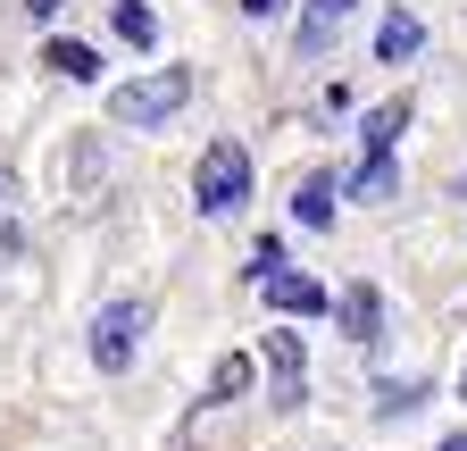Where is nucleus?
<instances>
[{
	"label": "nucleus",
	"mask_w": 467,
	"mask_h": 451,
	"mask_svg": "<svg viewBox=\"0 0 467 451\" xmlns=\"http://www.w3.org/2000/svg\"><path fill=\"white\" fill-rule=\"evenodd\" d=\"M184 100H192V76H184V68H159V76L117 84V92H109V118H117V126H167Z\"/></svg>",
	"instance_id": "obj_1"
},
{
	"label": "nucleus",
	"mask_w": 467,
	"mask_h": 451,
	"mask_svg": "<svg viewBox=\"0 0 467 451\" xmlns=\"http://www.w3.org/2000/svg\"><path fill=\"white\" fill-rule=\"evenodd\" d=\"M418 50H426V26L409 17V9H392V17L376 26V59H384V68H400V59H418Z\"/></svg>",
	"instance_id": "obj_5"
},
{
	"label": "nucleus",
	"mask_w": 467,
	"mask_h": 451,
	"mask_svg": "<svg viewBox=\"0 0 467 451\" xmlns=\"http://www.w3.org/2000/svg\"><path fill=\"white\" fill-rule=\"evenodd\" d=\"M26 9H34V17H58V9H67V0H26Z\"/></svg>",
	"instance_id": "obj_17"
},
{
	"label": "nucleus",
	"mask_w": 467,
	"mask_h": 451,
	"mask_svg": "<svg viewBox=\"0 0 467 451\" xmlns=\"http://www.w3.org/2000/svg\"><path fill=\"white\" fill-rule=\"evenodd\" d=\"M400 126H409V100H384V109H368V126H359L368 159H376V151H392V142H400Z\"/></svg>",
	"instance_id": "obj_12"
},
{
	"label": "nucleus",
	"mask_w": 467,
	"mask_h": 451,
	"mask_svg": "<svg viewBox=\"0 0 467 451\" xmlns=\"http://www.w3.org/2000/svg\"><path fill=\"white\" fill-rule=\"evenodd\" d=\"M434 451H467V435H451V443H434Z\"/></svg>",
	"instance_id": "obj_18"
},
{
	"label": "nucleus",
	"mask_w": 467,
	"mask_h": 451,
	"mask_svg": "<svg viewBox=\"0 0 467 451\" xmlns=\"http://www.w3.org/2000/svg\"><path fill=\"white\" fill-rule=\"evenodd\" d=\"M359 9V0H309L301 9V59H326V42H334V26Z\"/></svg>",
	"instance_id": "obj_7"
},
{
	"label": "nucleus",
	"mask_w": 467,
	"mask_h": 451,
	"mask_svg": "<svg viewBox=\"0 0 467 451\" xmlns=\"http://www.w3.org/2000/svg\"><path fill=\"white\" fill-rule=\"evenodd\" d=\"M243 393H251V360H243V351H225V360L209 368V393H201V402L225 410V402H243Z\"/></svg>",
	"instance_id": "obj_11"
},
{
	"label": "nucleus",
	"mask_w": 467,
	"mask_h": 451,
	"mask_svg": "<svg viewBox=\"0 0 467 451\" xmlns=\"http://www.w3.org/2000/svg\"><path fill=\"white\" fill-rule=\"evenodd\" d=\"M259 293H267V309H284V318H317V309H334V293L309 285V276H292V267H267Z\"/></svg>",
	"instance_id": "obj_4"
},
{
	"label": "nucleus",
	"mask_w": 467,
	"mask_h": 451,
	"mask_svg": "<svg viewBox=\"0 0 467 451\" xmlns=\"http://www.w3.org/2000/svg\"><path fill=\"white\" fill-rule=\"evenodd\" d=\"M142 326H150L142 301H109V309L92 318V368H100V376H126L134 351H142Z\"/></svg>",
	"instance_id": "obj_3"
},
{
	"label": "nucleus",
	"mask_w": 467,
	"mask_h": 451,
	"mask_svg": "<svg viewBox=\"0 0 467 451\" xmlns=\"http://www.w3.org/2000/svg\"><path fill=\"white\" fill-rule=\"evenodd\" d=\"M426 402V384H376V418H409Z\"/></svg>",
	"instance_id": "obj_15"
},
{
	"label": "nucleus",
	"mask_w": 467,
	"mask_h": 451,
	"mask_svg": "<svg viewBox=\"0 0 467 451\" xmlns=\"http://www.w3.org/2000/svg\"><path fill=\"white\" fill-rule=\"evenodd\" d=\"M334 193H342L334 176H309L301 193H292V217H301V226H317V235H326V226H334Z\"/></svg>",
	"instance_id": "obj_10"
},
{
	"label": "nucleus",
	"mask_w": 467,
	"mask_h": 451,
	"mask_svg": "<svg viewBox=\"0 0 467 451\" xmlns=\"http://www.w3.org/2000/svg\"><path fill=\"white\" fill-rule=\"evenodd\" d=\"M117 34H126L134 50H150V42H159V17H150V0H117Z\"/></svg>",
	"instance_id": "obj_13"
},
{
	"label": "nucleus",
	"mask_w": 467,
	"mask_h": 451,
	"mask_svg": "<svg viewBox=\"0 0 467 451\" xmlns=\"http://www.w3.org/2000/svg\"><path fill=\"white\" fill-rule=\"evenodd\" d=\"M392 184H400V176H392V151H376L359 176H350V193H359V201H392Z\"/></svg>",
	"instance_id": "obj_14"
},
{
	"label": "nucleus",
	"mask_w": 467,
	"mask_h": 451,
	"mask_svg": "<svg viewBox=\"0 0 467 451\" xmlns=\"http://www.w3.org/2000/svg\"><path fill=\"white\" fill-rule=\"evenodd\" d=\"M0 193H9V176H0Z\"/></svg>",
	"instance_id": "obj_20"
},
{
	"label": "nucleus",
	"mask_w": 467,
	"mask_h": 451,
	"mask_svg": "<svg viewBox=\"0 0 467 451\" xmlns=\"http://www.w3.org/2000/svg\"><path fill=\"white\" fill-rule=\"evenodd\" d=\"M42 68H50V76H67V84H100V50H92V42H67V34H58V42L42 50Z\"/></svg>",
	"instance_id": "obj_8"
},
{
	"label": "nucleus",
	"mask_w": 467,
	"mask_h": 451,
	"mask_svg": "<svg viewBox=\"0 0 467 451\" xmlns=\"http://www.w3.org/2000/svg\"><path fill=\"white\" fill-rule=\"evenodd\" d=\"M342 334H350V343H376V334H384V293L376 285H350L342 293Z\"/></svg>",
	"instance_id": "obj_6"
},
{
	"label": "nucleus",
	"mask_w": 467,
	"mask_h": 451,
	"mask_svg": "<svg viewBox=\"0 0 467 451\" xmlns=\"http://www.w3.org/2000/svg\"><path fill=\"white\" fill-rule=\"evenodd\" d=\"M459 402H467V360H459Z\"/></svg>",
	"instance_id": "obj_19"
},
{
	"label": "nucleus",
	"mask_w": 467,
	"mask_h": 451,
	"mask_svg": "<svg viewBox=\"0 0 467 451\" xmlns=\"http://www.w3.org/2000/svg\"><path fill=\"white\" fill-rule=\"evenodd\" d=\"M267 368H275L284 402H292V393H301V334H292V326H267Z\"/></svg>",
	"instance_id": "obj_9"
},
{
	"label": "nucleus",
	"mask_w": 467,
	"mask_h": 451,
	"mask_svg": "<svg viewBox=\"0 0 467 451\" xmlns=\"http://www.w3.org/2000/svg\"><path fill=\"white\" fill-rule=\"evenodd\" d=\"M243 17H284V0H243Z\"/></svg>",
	"instance_id": "obj_16"
},
{
	"label": "nucleus",
	"mask_w": 467,
	"mask_h": 451,
	"mask_svg": "<svg viewBox=\"0 0 467 451\" xmlns=\"http://www.w3.org/2000/svg\"><path fill=\"white\" fill-rule=\"evenodd\" d=\"M192 201H201V217H234L251 201V151L243 142H209L201 176H192Z\"/></svg>",
	"instance_id": "obj_2"
}]
</instances>
